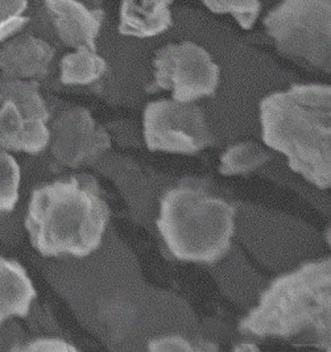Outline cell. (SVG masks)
<instances>
[{
    "label": "cell",
    "instance_id": "obj_1",
    "mask_svg": "<svg viewBox=\"0 0 331 352\" xmlns=\"http://www.w3.org/2000/svg\"><path fill=\"white\" fill-rule=\"evenodd\" d=\"M263 142L319 189L331 185V89L293 85L260 103Z\"/></svg>",
    "mask_w": 331,
    "mask_h": 352
},
{
    "label": "cell",
    "instance_id": "obj_2",
    "mask_svg": "<svg viewBox=\"0 0 331 352\" xmlns=\"http://www.w3.org/2000/svg\"><path fill=\"white\" fill-rule=\"evenodd\" d=\"M110 208L94 177L72 176L32 192L25 228L32 247L43 256L92 255L103 239Z\"/></svg>",
    "mask_w": 331,
    "mask_h": 352
},
{
    "label": "cell",
    "instance_id": "obj_3",
    "mask_svg": "<svg viewBox=\"0 0 331 352\" xmlns=\"http://www.w3.org/2000/svg\"><path fill=\"white\" fill-rule=\"evenodd\" d=\"M313 330L318 346L331 351V260L303 264L276 278L239 324L247 336L293 338Z\"/></svg>",
    "mask_w": 331,
    "mask_h": 352
},
{
    "label": "cell",
    "instance_id": "obj_4",
    "mask_svg": "<svg viewBox=\"0 0 331 352\" xmlns=\"http://www.w3.org/2000/svg\"><path fill=\"white\" fill-rule=\"evenodd\" d=\"M235 208L221 198L188 186L160 199L158 228L175 258L213 264L226 256L235 230Z\"/></svg>",
    "mask_w": 331,
    "mask_h": 352
},
{
    "label": "cell",
    "instance_id": "obj_5",
    "mask_svg": "<svg viewBox=\"0 0 331 352\" xmlns=\"http://www.w3.org/2000/svg\"><path fill=\"white\" fill-rule=\"evenodd\" d=\"M264 27L283 54L330 69L331 0H283Z\"/></svg>",
    "mask_w": 331,
    "mask_h": 352
},
{
    "label": "cell",
    "instance_id": "obj_6",
    "mask_svg": "<svg viewBox=\"0 0 331 352\" xmlns=\"http://www.w3.org/2000/svg\"><path fill=\"white\" fill-rule=\"evenodd\" d=\"M155 80L149 91H172L173 100L193 103L213 96L220 85V67L205 48L184 41L158 49L153 60Z\"/></svg>",
    "mask_w": 331,
    "mask_h": 352
},
{
    "label": "cell",
    "instance_id": "obj_7",
    "mask_svg": "<svg viewBox=\"0 0 331 352\" xmlns=\"http://www.w3.org/2000/svg\"><path fill=\"white\" fill-rule=\"evenodd\" d=\"M144 140L156 152L194 155L215 143L206 124L205 113L193 103L161 99L144 110Z\"/></svg>",
    "mask_w": 331,
    "mask_h": 352
},
{
    "label": "cell",
    "instance_id": "obj_8",
    "mask_svg": "<svg viewBox=\"0 0 331 352\" xmlns=\"http://www.w3.org/2000/svg\"><path fill=\"white\" fill-rule=\"evenodd\" d=\"M49 131L53 157L69 168L93 162L111 146L107 131L83 107L61 112Z\"/></svg>",
    "mask_w": 331,
    "mask_h": 352
},
{
    "label": "cell",
    "instance_id": "obj_9",
    "mask_svg": "<svg viewBox=\"0 0 331 352\" xmlns=\"http://www.w3.org/2000/svg\"><path fill=\"white\" fill-rule=\"evenodd\" d=\"M53 25L65 45L94 49L105 14L79 0H44Z\"/></svg>",
    "mask_w": 331,
    "mask_h": 352
},
{
    "label": "cell",
    "instance_id": "obj_10",
    "mask_svg": "<svg viewBox=\"0 0 331 352\" xmlns=\"http://www.w3.org/2000/svg\"><path fill=\"white\" fill-rule=\"evenodd\" d=\"M54 54V49L45 40L21 34L0 47V70L11 78H41L47 76Z\"/></svg>",
    "mask_w": 331,
    "mask_h": 352
},
{
    "label": "cell",
    "instance_id": "obj_11",
    "mask_svg": "<svg viewBox=\"0 0 331 352\" xmlns=\"http://www.w3.org/2000/svg\"><path fill=\"white\" fill-rule=\"evenodd\" d=\"M47 122L32 119L20 111L11 100L0 104V149L37 155L50 142Z\"/></svg>",
    "mask_w": 331,
    "mask_h": 352
},
{
    "label": "cell",
    "instance_id": "obj_12",
    "mask_svg": "<svg viewBox=\"0 0 331 352\" xmlns=\"http://www.w3.org/2000/svg\"><path fill=\"white\" fill-rule=\"evenodd\" d=\"M173 0H123L119 32L128 37L149 38L169 30L173 23Z\"/></svg>",
    "mask_w": 331,
    "mask_h": 352
},
{
    "label": "cell",
    "instance_id": "obj_13",
    "mask_svg": "<svg viewBox=\"0 0 331 352\" xmlns=\"http://www.w3.org/2000/svg\"><path fill=\"white\" fill-rule=\"evenodd\" d=\"M37 293L24 267L0 256V324L14 317L25 318Z\"/></svg>",
    "mask_w": 331,
    "mask_h": 352
},
{
    "label": "cell",
    "instance_id": "obj_14",
    "mask_svg": "<svg viewBox=\"0 0 331 352\" xmlns=\"http://www.w3.org/2000/svg\"><path fill=\"white\" fill-rule=\"evenodd\" d=\"M61 82L70 86H86L99 80L107 70V63L94 49L77 48L61 60Z\"/></svg>",
    "mask_w": 331,
    "mask_h": 352
},
{
    "label": "cell",
    "instance_id": "obj_15",
    "mask_svg": "<svg viewBox=\"0 0 331 352\" xmlns=\"http://www.w3.org/2000/svg\"><path fill=\"white\" fill-rule=\"evenodd\" d=\"M11 100L25 116L47 122L49 111L36 80L6 77L0 80V104Z\"/></svg>",
    "mask_w": 331,
    "mask_h": 352
},
{
    "label": "cell",
    "instance_id": "obj_16",
    "mask_svg": "<svg viewBox=\"0 0 331 352\" xmlns=\"http://www.w3.org/2000/svg\"><path fill=\"white\" fill-rule=\"evenodd\" d=\"M270 160L268 152L253 142H244L228 148L221 159L223 176H237L251 173Z\"/></svg>",
    "mask_w": 331,
    "mask_h": 352
},
{
    "label": "cell",
    "instance_id": "obj_17",
    "mask_svg": "<svg viewBox=\"0 0 331 352\" xmlns=\"http://www.w3.org/2000/svg\"><path fill=\"white\" fill-rule=\"evenodd\" d=\"M21 170L7 151L0 149V212L14 211L19 202Z\"/></svg>",
    "mask_w": 331,
    "mask_h": 352
},
{
    "label": "cell",
    "instance_id": "obj_18",
    "mask_svg": "<svg viewBox=\"0 0 331 352\" xmlns=\"http://www.w3.org/2000/svg\"><path fill=\"white\" fill-rule=\"evenodd\" d=\"M206 7L218 15H230L243 30H251L261 11L260 0H202Z\"/></svg>",
    "mask_w": 331,
    "mask_h": 352
},
{
    "label": "cell",
    "instance_id": "obj_19",
    "mask_svg": "<svg viewBox=\"0 0 331 352\" xmlns=\"http://www.w3.org/2000/svg\"><path fill=\"white\" fill-rule=\"evenodd\" d=\"M28 0H0V44L24 30L30 23L25 16Z\"/></svg>",
    "mask_w": 331,
    "mask_h": 352
},
{
    "label": "cell",
    "instance_id": "obj_20",
    "mask_svg": "<svg viewBox=\"0 0 331 352\" xmlns=\"http://www.w3.org/2000/svg\"><path fill=\"white\" fill-rule=\"evenodd\" d=\"M15 351L25 352H76L77 347L60 338H39L16 349Z\"/></svg>",
    "mask_w": 331,
    "mask_h": 352
},
{
    "label": "cell",
    "instance_id": "obj_21",
    "mask_svg": "<svg viewBox=\"0 0 331 352\" xmlns=\"http://www.w3.org/2000/svg\"><path fill=\"white\" fill-rule=\"evenodd\" d=\"M148 351L152 352H177V351H204L202 347H195L188 339L182 336H164L153 339L148 344Z\"/></svg>",
    "mask_w": 331,
    "mask_h": 352
},
{
    "label": "cell",
    "instance_id": "obj_22",
    "mask_svg": "<svg viewBox=\"0 0 331 352\" xmlns=\"http://www.w3.org/2000/svg\"><path fill=\"white\" fill-rule=\"evenodd\" d=\"M234 351H259V349L253 344H239L234 347Z\"/></svg>",
    "mask_w": 331,
    "mask_h": 352
},
{
    "label": "cell",
    "instance_id": "obj_23",
    "mask_svg": "<svg viewBox=\"0 0 331 352\" xmlns=\"http://www.w3.org/2000/svg\"><path fill=\"white\" fill-rule=\"evenodd\" d=\"M79 1L87 4L92 8H99V6L102 4V0H79Z\"/></svg>",
    "mask_w": 331,
    "mask_h": 352
}]
</instances>
